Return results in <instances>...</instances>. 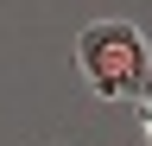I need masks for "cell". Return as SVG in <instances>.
Returning <instances> with one entry per match:
<instances>
[{
    "label": "cell",
    "instance_id": "cell-1",
    "mask_svg": "<svg viewBox=\"0 0 152 146\" xmlns=\"http://www.w3.org/2000/svg\"><path fill=\"white\" fill-rule=\"evenodd\" d=\"M76 70L95 102H146L152 95V45L133 19H95L76 32Z\"/></svg>",
    "mask_w": 152,
    "mask_h": 146
},
{
    "label": "cell",
    "instance_id": "cell-2",
    "mask_svg": "<svg viewBox=\"0 0 152 146\" xmlns=\"http://www.w3.org/2000/svg\"><path fill=\"white\" fill-rule=\"evenodd\" d=\"M133 108H140V127H146V140H152V95H146V102H133Z\"/></svg>",
    "mask_w": 152,
    "mask_h": 146
},
{
    "label": "cell",
    "instance_id": "cell-3",
    "mask_svg": "<svg viewBox=\"0 0 152 146\" xmlns=\"http://www.w3.org/2000/svg\"><path fill=\"white\" fill-rule=\"evenodd\" d=\"M146 146H152V140H146Z\"/></svg>",
    "mask_w": 152,
    "mask_h": 146
}]
</instances>
